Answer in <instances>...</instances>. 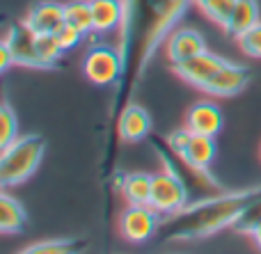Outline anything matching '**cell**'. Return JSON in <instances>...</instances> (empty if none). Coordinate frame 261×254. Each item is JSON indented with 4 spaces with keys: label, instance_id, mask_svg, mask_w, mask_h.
Segmentation results:
<instances>
[{
    "label": "cell",
    "instance_id": "1",
    "mask_svg": "<svg viewBox=\"0 0 261 254\" xmlns=\"http://www.w3.org/2000/svg\"><path fill=\"white\" fill-rule=\"evenodd\" d=\"M257 197H261V186L220 190L193 204H186L176 215L165 218V222L161 224V234L170 243H193L211 238L222 229L234 227L236 218Z\"/></svg>",
    "mask_w": 261,
    "mask_h": 254
},
{
    "label": "cell",
    "instance_id": "22",
    "mask_svg": "<svg viewBox=\"0 0 261 254\" xmlns=\"http://www.w3.org/2000/svg\"><path fill=\"white\" fill-rule=\"evenodd\" d=\"M73 250V238H48L23 247V254H62Z\"/></svg>",
    "mask_w": 261,
    "mask_h": 254
},
{
    "label": "cell",
    "instance_id": "11",
    "mask_svg": "<svg viewBox=\"0 0 261 254\" xmlns=\"http://www.w3.org/2000/svg\"><path fill=\"white\" fill-rule=\"evenodd\" d=\"M216 156H218L216 137L213 135H199V133H190L184 151L179 154V160L188 170H193V172L208 174V170H211Z\"/></svg>",
    "mask_w": 261,
    "mask_h": 254
},
{
    "label": "cell",
    "instance_id": "25",
    "mask_svg": "<svg viewBox=\"0 0 261 254\" xmlns=\"http://www.w3.org/2000/svg\"><path fill=\"white\" fill-rule=\"evenodd\" d=\"M83 32L81 30H76V27H71V25H67L64 23L62 27H60L58 32H55V39H58V44L62 46V50L67 53V50H71V48H76L78 44L83 41Z\"/></svg>",
    "mask_w": 261,
    "mask_h": 254
},
{
    "label": "cell",
    "instance_id": "14",
    "mask_svg": "<svg viewBox=\"0 0 261 254\" xmlns=\"http://www.w3.org/2000/svg\"><path fill=\"white\" fill-rule=\"evenodd\" d=\"M222 110L218 103L213 101H197L188 108L186 112V126L190 128L193 133H199V135H213L216 137L218 133L222 131Z\"/></svg>",
    "mask_w": 261,
    "mask_h": 254
},
{
    "label": "cell",
    "instance_id": "17",
    "mask_svg": "<svg viewBox=\"0 0 261 254\" xmlns=\"http://www.w3.org/2000/svg\"><path fill=\"white\" fill-rule=\"evenodd\" d=\"M25 222L28 213L23 209V204L18 200H14L5 188V192L0 195V234H5V236L21 234L25 229Z\"/></svg>",
    "mask_w": 261,
    "mask_h": 254
},
{
    "label": "cell",
    "instance_id": "24",
    "mask_svg": "<svg viewBox=\"0 0 261 254\" xmlns=\"http://www.w3.org/2000/svg\"><path fill=\"white\" fill-rule=\"evenodd\" d=\"M236 44H239V50L245 58L261 60V21L254 27H250L245 35H241L236 39Z\"/></svg>",
    "mask_w": 261,
    "mask_h": 254
},
{
    "label": "cell",
    "instance_id": "19",
    "mask_svg": "<svg viewBox=\"0 0 261 254\" xmlns=\"http://www.w3.org/2000/svg\"><path fill=\"white\" fill-rule=\"evenodd\" d=\"M64 23L83 35H92L94 32V18H92V5L90 0H71L64 3Z\"/></svg>",
    "mask_w": 261,
    "mask_h": 254
},
{
    "label": "cell",
    "instance_id": "8",
    "mask_svg": "<svg viewBox=\"0 0 261 254\" xmlns=\"http://www.w3.org/2000/svg\"><path fill=\"white\" fill-rule=\"evenodd\" d=\"M227 60L220 58V55L211 53V50H204V53L195 55V58L186 60V62L172 64V71L179 80H184L186 85H193L197 90H204L206 82L220 71V67L225 64Z\"/></svg>",
    "mask_w": 261,
    "mask_h": 254
},
{
    "label": "cell",
    "instance_id": "20",
    "mask_svg": "<svg viewBox=\"0 0 261 254\" xmlns=\"http://www.w3.org/2000/svg\"><path fill=\"white\" fill-rule=\"evenodd\" d=\"M197 5V9L208 18L211 23L225 27L227 18H229L231 9H234L236 0H193Z\"/></svg>",
    "mask_w": 261,
    "mask_h": 254
},
{
    "label": "cell",
    "instance_id": "10",
    "mask_svg": "<svg viewBox=\"0 0 261 254\" xmlns=\"http://www.w3.org/2000/svg\"><path fill=\"white\" fill-rule=\"evenodd\" d=\"M250 82V69L245 64H236L227 60L220 67V71L206 82L202 92L211 96H218V99H229V96H236L248 87Z\"/></svg>",
    "mask_w": 261,
    "mask_h": 254
},
{
    "label": "cell",
    "instance_id": "23",
    "mask_svg": "<svg viewBox=\"0 0 261 254\" xmlns=\"http://www.w3.org/2000/svg\"><path fill=\"white\" fill-rule=\"evenodd\" d=\"M0 124H3V131H0V147H7L18 137V117L9 103H3V108H0Z\"/></svg>",
    "mask_w": 261,
    "mask_h": 254
},
{
    "label": "cell",
    "instance_id": "15",
    "mask_svg": "<svg viewBox=\"0 0 261 254\" xmlns=\"http://www.w3.org/2000/svg\"><path fill=\"white\" fill-rule=\"evenodd\" d=\"M92 18H94V35H106L124 23V0H90Z\"/></svg>",
    "mask_w": 261,
    "mask_h": 254
},
{
    "label": "cell",
    "instance_id": "7",
    "mask_svg": "<svg viewBox=\"0 0 261 254\" xmlns=\"http://www.w3.org/2000/svg\"><path fill=\"white\" fill-rule=\"evenodd\" d=\"M3 41L9 46L14 55V64L18 67H28V69H48L46 62L39 55V46H37V32H32L28 27L25 21L12 23L5 32Z\"/></svg>",
    "mask_w": 261,
    "mask_h": 254
},
{
    "label": "cell",
    "instance_id": "2",
    "mask_svg": "<svg viewBox=\"0 0 261 254\" xmlns=\"http://www.w3.org/2000/svg\"><path fill=\"white\" fill-rule=\"evenodd\" d=\"M44 154L46 140L39 133L18 135L12 145L3 147V154H0V183H3V188H14L25 183L41 165Z\"/></svg>",
    "mask_w": 261,
    "mask_h": 254
},
{
    "label": "cell",
    "instance_id": "5",
    "mask_svg": "<svg viewBox=\"0 0 261 254\" xmlns=\"http://www.w3.org/2000/svg\"><path fill=\"white\" fill-rule=\"evenodd\" d=\"M149 204H151L163 218L176 215L186 204H188V188H186V181L170 167V165H167L165 170L153 174L151 202H149Z\"/></svg>",
    "mask_w": 261,
    "mask_h": 254
},
{
    "label": "cell",
    "instance_id": "18",
    "mask_svg": "<svg viewBox=\"0 0 261 254\" xmlns=\"http://www.w3.org/2000/svg\"><path fill=\"white\" fill-rule=\"evenodd\" d=\"M151 181L153 174L144 172H130L122 177L119 183V192L126 200V204H149L151 202Z\"/></svg>",
    "mask_w": 261,
    "mask_h": 254
},
{
    "label": "cell",
    "instance_id": "26",
    "mask_svg": "<svg viewBox=\"0 0 261 254\" xmlns=\"http://www.w3.org/2000/svg\"><path fill=\"white\" fill-rule=\"evenodd\" d=\"M12 64H14V55H12V50H9V46L3 41V44H0V69L7 71Z\"/></svg>",
    "mask_w": 261,
    "mask_h": 254
},
{
    "label": "cell",
    "instance_id": "4",
    "mask_svg": "<svg viewBox=\"0 0 261 254\" xmlns=\"http://www.w3.org/2000/svg\"><path fill=\"white\" fill-rule=\"evenodd\" d=\"M83 73L92 85L110 87L122 80V76L126 73V60L122 50L115 46H92L83 60Z\"/></svg>",
    "mask_w": 261,
    "mask_h": 254
},
{
    "label": "cell",
    "instance_id": "6",
    "mask_svg": "<svg viewBox=\"0 0 261 254\" xmlns=\"http://www.w3.org/2000/svg\"><path fill=\"white\" fill-rule=\"evenodd\" d=\"M163 215L151 204H128L119 215V234L128 243H147L161 232Z\"/></svg>",
    "mask_w": 261,
    "mask_h": 254
},
{
    "label": "cell",
    "instance_id": "9",
    "mask_svg": "<svg viewBox=\"0 0 261 254\" xmlns=\"http://www.w3.org/2000/svg\"><path fill=\"white\" fill-rule=\"evenodd\" d=\"M163 46H165V58L170 64L186 62V60H190L206 50L202 32L195 30V27H186V25H176L174 30L167 35Z\"/></svg>",
    "mask_w": 261,
    "mask_h": 254
},
{
    "label": "cell",
    "instance_id": "27",
    "mask_svg": "<svg viewBox=\"0 0 261 254\" xmlns=\"http://www.w3.org/2000/svg\"><path fill=\"white\" fill-rule=\"evenodd\" d=\"M250 238H252V243H254V245H257L259 250H261V222H259L257 227L252 229V234H250Z\"/></svg>",
    "mask_w": 261,
    "mask_h": 254
},
{
    "label": "cell",
    "instance_id": "28",
    "mask_svg": "<svg viewBox=\"0 0 261 254\" xmlns=\"http://www.w3.org/2000/svg\"><path fill=\"white\" fill-rule=\"evenodd\" d=\"M259 156H261V149H259Z\"/></svg>",
    "mask_w": 261,
    "mask_h": 254
},
{
    "label": "cell",
    "instance_id": "21",
    "mask_svg": "<svg viewBox=\"0 0 261 254\" xmlns=\"http://www.w3.org/2000/svg\"><path fill=\"white\" fill-rule=\"evenodd\" d=\"M261 222V197H257V200H252L248 206L243 209V213L236 218L234 222V232L243 234V236H250L252 234V229L257 227V224Z\"/></svg>",
    "mask_w": 261,
    "mask_h": 254
},
{
    "label": "cell",
    "instance_id": "13",
    "mask_svg": "<svg viewBox=\"0 0 261 254\" xmlns=\"http://www.w3.org/2000/svg\"><path fill=\"white\" fill-rule=\"evenodd\" d=\"M151 133V117L138 103H126L117 117V135L122 142H142Z\"/></svg>",
    "mask_w": 261,
    "mask_h": 254
},
{
    "label": "cell",
    "instance_id": "16",
    "mask_svg": "<svg viewBox=\"0 0 261 254\" xmlns=\"http://www.w3.org/2000/svg\"><path fill=\"white\" fill-rule=\"evenodd\" d=\"M261 21L259 16V3L257 0H236L234 9H231L229 18H227L225 23V35L231 37V39H239L241 35H245V32L250 30V27H254L257 23Z\"/></svg>",
    "mask_w": 261,
    "mask_h": 254
},
{
    "label": "cell",
    "instance_id": "3",
    "mask_svg": "<svg viewBox=\"0 0 261 254\" xmlns=\"http://www.w3.org/2000/svg\"><path fill=\"white\" fill-rule=\"evenodd\" d=\"M193 0H151V18L149 23L142 27V37H140V46H138V69L135 76L140 78L144 64L151 62L153 53L158 50V46L165 44L167 35L176 27L179 18L186 14L188 5Z\"/></svg>",
    "mask_w": 261,
    "mask_h": 254
},
{
    "label": "cell",
    "instance_id": "12",
    "mask_svg": "<svg viewBox=\"0 0 261 254\" xmlns=\"http://www.w3.org/2000/svg\"><path fill=\"white\" fill-rule=\"evenodd\" d=\"M23 21H25L28 27H30L32 32H37V35H55V32L64 25V5L55 3V0L35 3L28 9Z\"/></svg>",
    "mask_w": 261,
    "mask_h": 254
}]
</instances>
